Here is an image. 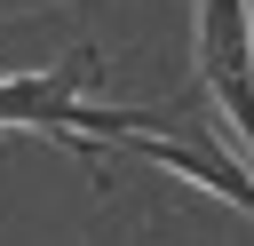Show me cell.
<instances>
[{
    "label": "cell",
    "mask_w": 254,
    "mask_h": 246,
    "mask_svg": "<svg viewBox=\"0 0 254 246\" xmlns=\"http://www.w3.org/2000/svg\"><path fill=\"white\" fill-rule=\"evenodd\" d=\"M87 79H95V48H71V56H64V63H48V71H16V79H0V127L56 135V143H71V151H79V159H95V167H103V143L159 127V111L87 103Z\"/></svg>",
    "instance_id": "6da1fadb"
},
{
    "label": "cell",
    "mask_w": 254,
    "mask_h": 246,
    "mask_svg": "<svg viewBox=\"0 0 254 246\" xmlns=\"http://www.w3.org/2000/svg\"><path fill=\"white\" fill-rule=\"evenodd\" d=\"M198 8V79L230 111L246 159H254V8L246 0H190Z\"/></svg>",
    "instance_id": "7a4b0ae2"
},
{
    "label": "cell",
    "mask_w": 254,
    "mask_h": 246,
    "mask_svg": "<svg viewBox=\"0 0 254 246\" xmlns=\"http://www.w3.org/2000/svg\"><path fill=\"white\" fill-rule=\"evenodd\" d=\"M119 151H135V159H151V167H175V175H190V183H206V190H222L230 206H246L254 214V175H238L214 143H183V135H119Z\"/></svg>",
    "instance_id": "3957f363"
}]
</instances>
